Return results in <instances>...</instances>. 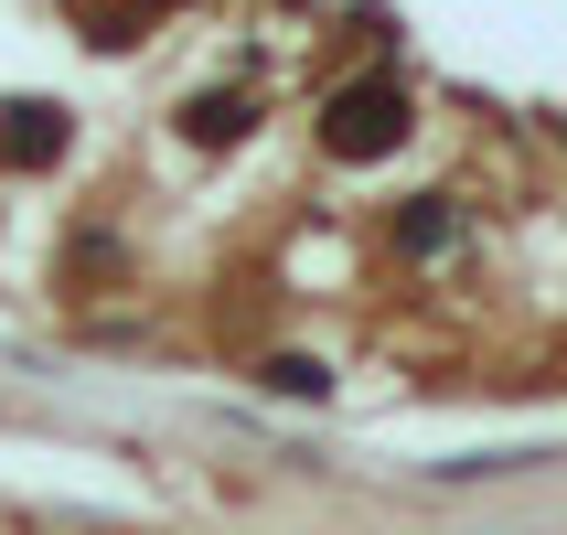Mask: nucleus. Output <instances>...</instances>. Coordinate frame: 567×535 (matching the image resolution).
I'll return each instance as SVG.
<instances>
[{
	"instance_id": "obj_2",
	"label": "nucleus",
	"mask_w": 567,
	"mask_h": 535,
	"mask_svg": "<svg viewBox=\"0 0 567 535\" xmlns=\"http://www.w3.org/2000/svg\"><path fill=\"white\" fill-rule=\"evenodd\" d=\"M54 151H64V107H43V96H22V107H0V161H22V172H43Z\"/></svg>"
},
{
	"instance_id": "obj_1",
	"label": "nucleus",
	"mask_w": 567,
	"mask_h": 535,
	"mask_svg": "<svg viewBox=\"0 0 567 535\" xmlns=\"http://www.w3.org/2000/svg\"><path fill=\"white\" fill-rule=\"evenodd\" d=\"M321 140L343 161H375V151H396L408 140V96L385 86V75H364V86H343L332 107H321Z\"/></svg>"
},
{
	"instance_id": "obj_3",
	"label": "nucleus",
	"mask_w": 567,
	"mask_h": 535,
	"mask_svg": "<svg viewBox=\"0 0 567 535\" xmlns=\"http://www.w3.org/2000/svg\"><path fill=\"white\" fill-rule=\"evenodd\" d=\"M396 247H408V257H440L450 247V204H440V193H417L408 215H396Z\"/></svg>"
},
{
	"instance_id": "obj_4",
	"label": "nucleus",
	"mask_w": 567,
	"mask_h": 535,
	"mask_svg": "<svg viewBox=\"0 0 567 535\" xmlns=\"http://www.w3.org/2000/svg\"><path fill=\"white\" fill-rule=\"evenodd\" d=\"M193 128H204V140H236V128H247V107H236V96H204V107H193Z\"/></svg>"
},
{
	"instance_id": "obj_5",
	"label": "nucleus",
	"mask_w": 567,
	"mask_h": 535,
	"mask_svg": "<svg viewBox=\"0 0 567 535\" xmlns=\"http://www.w3.org/2000/svg\"><path fill=\"white\" fill-rule=\"evenodd\" d=\"M268 385H289V397H321V385H332V375H321V364H300V353H289V364H268Z\"/></svg>"
}]
</instances>
